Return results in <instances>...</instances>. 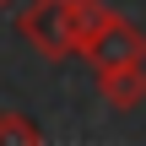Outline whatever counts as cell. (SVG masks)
<instances>
[{
	"instance_id": "4",
	"label": "cell",
	"mask_w": 146,
	"mask_h": 146,
	"mask_svg": "<svg viewBox=\"0 0 146 146\" xmlns=\"http://www.w3.org/2000/svg\"><path fill=\"white\" fill-rule=\"evenodd\" d=\"M0 146H43V135L27 114H0Z\"/></svg>"
},
{
	"instance_id": "3",
	"label": "cell",
	"mask_w": 146,
	"mask_h": 146,
	"mask_svg": "<svg viewBox=\"0 0 146 146\" xmlns=\"http://www.w3.org/2000/svg\"><path fill=\"white\" fill-rule=\"evenodd\" d=\"M98 92L108 108L130 114L146 103V65H119V70H98Z\"/></svg>"
},
{
	"instance_id": "2",
	"label": "cell",
	"mask_w": 146,
	"mask_h": 146,
	"mask_svg": "<svg viewBox=\"0 0 146 146\" xmlns=\"http://www.w3.org/2000/svg\"><path fill=\"white\" fill-rule=\"evenodd\" d=\"M81 54L92 60V70H119V65H146V33L135 22H125V16H114L108 11V22L81 43Z\"/></svg>"
},
{
	"instance_id": "1",
	"label": "cell",
	"mask_w": 146,
	"mask_h": 146,
	"mask_svg": "<svg viewBox=\"0 0 146 146\" xmlns=\"http://www.w3.org/2000/svg\"><path fill=\"white\" fill-rule=\"evenodd\" d=\"M16 33L43 60H70L81 54V0H33L16 11Z\"/></svg>"
},
{
	"instance_id": "5",
	"label": "cell",
	"mask_w": 146,
	"mask_h": 146,
	"mask_svg": "<svg viewBox=\"0 0 146 146\" xmlns=\"http://www.w3.org/2000/svg\"><path fill=\"white\" fill-rule=\"evenodd\" d=\"M0 5H5V0H0Z\"/></svg>"
}]
</instances>
